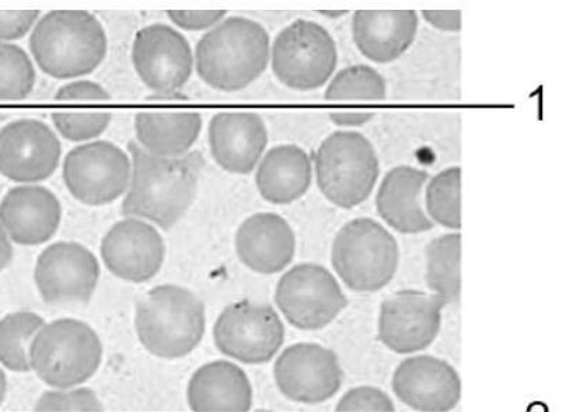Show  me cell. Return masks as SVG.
<instances>
[{"label":"cell","instance_id":"e575fe53","mask_svg":"<svg viewBox=\"0 0 562 412\" xmlns=\"http://www.w3.org/2000/svg\"><path fill=\"white\" fill-rule=\"evenodd\" d=\"M167 16L177 27L189 32L214 29L226 16V10H167Z\"/></svg>","mask_w":562,"mask_h":412},{"label":"cell","instance_id":"ba28073f","mask_svg":"<svg viewBox=\"0 0 562 412\" xmlns=\"http://www.w3.org/2000/svg\"><path fill=\"white\" fill-rule=\"evenodd\" d=\"M272 70L286 88L312 91L326 85L337 68L336 41L321 24L296 20L277 35Z\"/></svg>","mask_w":562,"mask_h":412},{"label":"cell","instance_id":"5bb4252c","mask_svg":"<svg viewBox=\"0 0 562 412\" xmlns=\"http://www.w3.org/2000/svg\"><path fill=\"white\" fill-rule=\"evenodd\" d=\"M131 55L140 80L160 98L179 93L194 69V54L189 41L167 24L140 29Z\"/></svg>","mask_w":562,"mask_h":412},{"label":"cell","instance_id":"8d00e7d4","mask_svg":"<svg viewBox=\"0 0 562 412\" xmlns=\"http://www.w3.org/2000/svg\"><path fill=\"white\" fill-rule=\"evenodd\" d=\"M423 16L435 29L458 33L462 29V12L459 10H424Z\"/></svg>","mask_w":562,"mask_h":412},{"label":"cell","instance_id":"ac0fdd59","mask_svg":"<svg viewBox=\"0 0 562 412\" xmlns=\"http://www.w3.org/2000/svg\"><path fill=\"white\" fill-rule=\"evenodd\" d=\"M392 388L403 404L418 412H449L462 400V380L447 360L412 356L397 366Z\"/></svg>","mask_w":562,"mask_h":412},{"label":"cell","instance_id":"8992f818","mask_svg":"<svg viewBox=\"0 0 562 412\" xmlns=\"http://www.w3.org/2000/svg\"><path fill=\"white\" fill-rule=\"evenodd\" d=\"M398 261L396 238L372 219H353L334 238L333 267L353 292L371 293L387 287Z\"/></svg>","mask_w":562,"mask_h":412},{"label":"cell","instance_id":"cb8c5ba5","mask_svg":"<svg viewBox=\"0 0 562 412\" xmlns=\"http://www.w3.org/2000/svg\"><path fill=\"white\" fill-rule=\"evenodd\" d=\"M187 403L194 412H248L252 407L251 381L240 366L214 360L191 376Z\"/></svg>","mask_w":562,"mask_h":412},{"label":"cell","instance_id":"3957f363","mask_svg":"<svg viewBox=\"0 0 562 412\" xmlns=\"http://www.w3.org/2000/svg\"><path fill=\"white\" fill-rule=\"evenodd\" d=\"M108 44L103 25L85 10H54L35 24L30 37L40 69L60 80L94 73L108 55Z\"/></svg>","mask_w":562,"mask_h":412},{"label":"cell","instance_id":"1f68e13d","mask_svg":"<svg viewBox=\"0 0 562 412\" xmlns=\"http://www.w3.org/2000/svg\"><path fill=\"white\" fill-rule=\"evenodd\" d=\"M35 69L18 45L0 44V101H19L32 93Z\"/></svg>","mask_w":562,"mask_h":412},{"label":"cell","instance_id":"2e32d148","mask_svg":"<svg viewBox=\"0 0 562 412\" xmlns=\"http://www.w3.org/2000/svg\"><path fill=\"white\" fill-rule=\"evenodd\" d=\"M60 155L58 136L42 121L19 120L0 131V172L9 180L23 185L47 180Z\"/></svg>","mask_w":562,"mask_h":412},{"label":"cell","instance_id":"4316f807","mask_svg":"<svg viewBox=\"0 0 562 412\" xmlns=\"http://www.w3.org/2000/svg\"><path fill=\"white\" fill-rule=\"evenodd\" d=\"M202 116L192 110H144L136 114V144L151 155L180 157L199 140Z\"/></svg>","mask_w":562,"mask_h":412},{"label":"cell","instance_id":"484cf974","mask_svg":"<svg viewBox=\"0 0 562 412\" xmlns=\"http://www.w3.org/2000/svg\"><path fill=\"white\" fill-rule=\"evenodd\" d=\"M312 178V159L307 152L297 145H280L262 157L256 186L266 201L288 205L306 194Z\"/></svg>","mask_w":562,"mask_h":412},{"label":"cell","instance_id":"603a6c76","mask_svg":"<svg viewBox=\"0 0 562 412\" xmlns=\"http://www.w3.org/2000/svg\"><path fill=\"white\" fill-rule=\"evenodd\" d=\"M418 24L414 10H359L352 20L353 41L373 63H393L412 47Z\"/></svg>","mask_w":562,"mask_h":412},{"label":"cell","instance_id":"d6a6232c","mask_svg":"<svg viewBox=\"0 0 562 412\" xmlns=\"http://www.w3.org/2000/svg\"><path fill=\"white\" fill-rule=\"evenodd\" d=\"M103 404L89 388L45 391L34 405L35 412H103Z\"/></svg>","mask_w":562,"mask_h":412},{"label":"cell","instance_id":"d6986e66","mask_svg":"<svg viewBox=\"0 0 562 412\" xmlns=\"http://www.w3.org/2000/svg\"><path fill=\"white\" fill-rule=\"evenodd\" d=\"M63 207L57 196L42 186H20L0 202V225L20 246H38L58 232Z\"/></svg>","mask_w":562,"mask_h":412},{"label":"cell","instance_id":"277c9868","mask_svg":"<svg viewBox=\"0 0 562 412\" xmlns=\"http://www.w3.org/2000/svg\"><path fill=\"white\" fill-rule=\"evenodd\" d=\"M205 329L204 302L179 285H159L136 303V335L144 348L158 358H186L199 347Z\"/></svg>","mask_w":562,"mask_h":412},{"label":"cell","instance_id":"ab89813d","mask_svg":"<svg viewBox=\"0 0 562 412\" xmlns=\"http://www.w3.org/2000/svg\"><path fill=\"white\" fill-rule=\"evenodd\" d=\"M8 393V378L7 374L3 372V369L0 368V407H2L4 397Z\"/></svg>","mask_w":562,"mask_h":412},{"label":"cell","instance_id":"8fae6325","mask_svg":"<svg viewBox=\"0 0 562 412\" xmlns=\"http://www.w3.org/2000/svg\"><path fill=\"white\" fill-rule=\"evenodd\" d=\"M133 163L121 147L95 141L70 151L64 162V182L76 200L103 207L128 191Z\"/></svg>","mask_w":562,"mask_h":412},{"label":"cell","instance_id":"7402d4cb","mask_svg":"<svg viewBox=\"0 0 562 412\" xmlns=\"http://www.w3.org/2000/svg\"><path fill=\"white\" fill-rule=\"evenodd\" d=\"M58 109L54 111L55 129L65 140L85 142L94 140L109 129L113 113L108 90L90 80H76L63 86L55 94Z\"/></svg>","mask_w":562,"mask_h":412},{"label":"cell","instance_id":"60d3db41","mask_svg":"<svg viewBox=\"0 0 562 412\" xmlns=\"http://www.w3.org/2000/svg\"><path fill=\"white\" fill-rule=\"evenodd\" d=\"M324 14V16H330V18H338V16H344V14H347V10H341V12H328V10H326V12H322Z\"/></svg>","mask_w":562,"mask_h":412},{"label":"cell","instance_id":"836d02e7","mask_svg":"<svg viewBox=\"0 0 562 412\" xmlns=\"http://www.w3.org/2000/svg\"><path fill=\"white\" fill-rule=\"evenodd\" d=\"M336 412H396V405L386 391L374 386H358L341 397Z\"/></svg>","mask_w":562,"mask_h":412},{"label":"cell","instance_id":"6da1fadb","mask_svg":"<svg viewBox=\"0 0 562 412\" xmlns=\"http://www.w3.org/2000/svg\"><path fill=\"white\" fill-rule=\"evenodd\" d=\"M133 175L121 211L126 218L154 222L169 231L190 210L199 192L205 159L200 152L180 157L156 156L130 142Z\"/></svg>","mask_w":562,"mask_h":412},{"label":"cell","instance_id":"74e56055","mask_svg":"<svg viewBox=\"0 0 562 412\" xmlns=\"http://www.w3.org/2000/svg\"><path fill=\"white\" fill-rule=\"evenodd\" d=\"M330 119L333 124L338 126H361L367 124V122L373 119L372 113H364V111H359V113H344V111H338V113H331Z\"/></svg>","mask_w":562,"mask_h":412},{"label":"cell","instance_id":"44dd1931","mask_svg":"<svg viewBox=\"0 0 562 412\" xmlns=\"http://www.w3.org/2000/svg\"><path fill=\"white\" fill-rule=\"evenodd\" d=\"M235 244L240 261L262 275L283 271L296 253V237L290 223L270 212L247 218L236 233Z\"/></svg>","mask_w":562,"mask_h":412},{"label":"cell","instance_id":"7a4b0ae2","mask_svg":"<svg viewBox=\"0 0 562 412\" xmlns=\"http://www.w3.org/2000/svg\"><path fill=\"white\" fill-rule=\"evenodd\" d=\"M271 58L270 35L260 23L229 18L199 41L196 73L212 89L239 91L260 78Z\"/></svg>","mask_w":562,"mask_h":412},{"label":"cell","instance_id":"f546056e","mask_svg":"<svg viewBox=\"0 0 562 412\" xmlns=\"http://www.w3.org/2000/svg\"><path fill=\"white\" fill-rule=\"evenodd\" d=\"M324 98L331 103H379L386 99V81L371 66H349L331 80Z\"/></svg>","mask_w":562,"mask_h":412},{"label":"cell","instance_id":"4fadbf2b","mask_svg":"<svg viewBox=\"0 0 562 412\" xmlns=\"http://www.w3.org/2000/svg\"><path fill=\"white\" fill-rule=\"evenodd\" d=\"M277 388L293 403H326L341 389L344 372L338 356L321 344L297 343L273 365Z\"/></svg>","mask_w":562,"mask_h":412},{"label":"cell","instance_id":"9c48e42d","mask_svg":"<svg viewBox=\"0 0 562 412\" xmlns=\"http://www.w3.org/2000/svg\"><path fill=\"white\" fill-rule=\"evenodd\" d=\"M276 303L288 323L305 332L327 327L348 307L336 277L313 263L297 264L282 275Z\"/></svg>","mask_w":562,"mask_h":412},{"label":"cell","instance_id":"d4e9b609","mask_svg":"<svg viewBox=\"0 0 562 412\" xmlns=\"http://www.w3.org/2000/svg\"><path fill=\"white\" fill-rule=\"evenodd\" d=\"M427 180V171L409 166H398L383 178L376 208L379 215L394 231L403 235H417L434 227L422 203Z\"/></svg>","mask_w":562,"mask_h":412},{"label":"cell","instance_id":"f35d334b","mask_svg":"<svg viewBox=\"0 0 562 412\" xmlns=\"http://www.w3.org/2000/svg\"><path fill=\"white\" fill-rule=\"evenodd\" d=\"M13 259V246L10 243L8 233L4 232L2 225H0V271L12 263Z\"/></svg>","mask_w":562,"mask_h":412},{"label":"cell","instance_id":"e0dca14e","mask_svg":"<svg viewBox=\"0 0 562 412\" xmlns=\"http://www.w3.org/2000/svg\"><path fill=\"white\" fill-rule=\"evenodd\" d=\"M104 266L125 282L144 283L159 274L166 243L158 229L138 218L116 222L100 247Z\"/></svg>","mask_w":562,"mask_h":412},{"label":"cell","instance_id":"f1b7e54d","mask_svg":"<svg viewBox=\"0 0 562 412\" xmlns=\"http://www.w3.org/2000/svg\"><path fill=\"white\" fill-rule=\"evenodd\" d=\"M45 324L34 312H16L0 320V365L12 372H30V348Z\"/></svg>","mask_w":562,"mask_h":412},{"label":"cell","instance_id":"52a82bcc","mask_svg":"<svg viewBox=\"0 0 562 412\" xmlns=\"http://www.w3.org/2000/svg\"><path fill=\"white\" fill-rule=\"evenodd\" d=\"M316 177L317 186L328 201L351 210L367 201L376 186V152L358 132H336L318 147Z\"/></svg>","mask_w":562,"mask_h":412},{"label":"cell","instance_id":"7c38bea8","mask_svg":"<svg viewBox=\"0 0 562 412\" xmlns=\"http://www.w3.org/2000/svg\"><path fill=\"white\" fill-rule=\"evenodd\" d=\"M100 264L93 253L75 242L50 244L40 254L34 281L45 303L72 307L88 303L98 289Z\"/></svg>","mask_w":562,"mask_h":412},{"label":"cell","instance_id":"9a60e30c","mask_svg":"<svg viewBox=\"0 0 562 412\" xmlns=\"http://www.w3.org/2000/svg\"><path fill=\"white\" fill-rule=\"evenodd\" d=\"M445 307L435 294L412 289L394 293L382 303L379 339L400 355L427 349L438 338Z\"/></svg>","mask_w":562,"mask_h":412},{"label":"cell","instance_id":"30bf717a","mask_svg":"<svg viewBox=\"0 0 562 412\" xmlns=\"http://www.w3.org/2000/svg\"><path fill=\"white\" fill-rule=\"evenodd\" d=\"M214 341L227 358L262 365L280 353L285 341V325L271 304L240 300L229 304L217 318Z\"/></svg>","mask_w":562,"mask_h":412},{"label":"cell","instance_id":"d590c367","mask_svg":"<svg viewBox=\"0 0 562 412\" xmlns=\"http://www.w3.org/2000/svg\"><path fill=\"white\" fill-rule=\"evenodd\" d=\"M38 18L40 10H0V41L23 38Z\"/></svg>","mask_w":562,"mask_h":412},{"label":"cell","instance_id":"4dcf8cb0","mask_svg":"<svg viewBox=\"0 0 562 412\" xmlns=\"http://www.w3.org/2000/svg\"><path fill=\"white\" fill-rule=\"evenodd\" d=\"M460 187H462V170L459 167L440 171L430 180L427 188V210L430 221L454 231L462 226Z\"/></svg>","mask_w":562,"mask_h":412},{"label":"cell","instance_id":"83f0119b","mask_svg":"<svg viewBox=\"0 0 562 412\" xmlns=\"http://www.w3.org/2000/svg\"><path fill=\"white\" fill-rule=\"evenodd\" d=\"M462 237L458 233L445 235L427 247V283L435 297L445 304H458L462 294Z\"/></svg>","mask_w":562,"mask_h":412},{"label":"cell","instance_id":"5b68a950","mask_svg":"<svg viewBox=\"0 0 562 412\" xmlns=\"http://www.w3.org/2000/svg\"><path fill=\"white\" fill-rule=\"evenodd\" d=\"M103 343L88 323H45L30 348V368L53 389H74L93 378L103 363Z\"/></svg>","mask_w":562,"mask_h":412},{"label":"cell","instance_id":"ffe728a7","mask_svg":"<svg viewBox=\"0 0 562 412\" xmlns=\"http://www.w3.org/2000/svg\"><path fill=\"white\" fill-rule=\"evenodd\" d=\"M211 155L222 169L248 175L256 169L268 145L265 120L255 113H220L207 130Z\"/></svg>","mask_w":562,"mask_h":412}]
</instances>
